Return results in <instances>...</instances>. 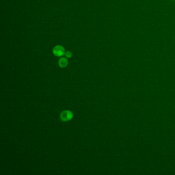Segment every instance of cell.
Instances as JSON below:
<instances>
[{
  "instance_id": "obj_1",
  "label": "cell",
  "mask_w": 175,
  "mask_h": 175,
  "mask_svg": "<svg viewBox=\"0 0 175 175\" xmlns=\"http://www.w3.org/2000/svg\"><path fill=\"white\" fill-rule=\"evenodd\" d=\"M74 117V114L72 111L65 110L63 111L60 114V118L61 120L63 122H67L72 120Z\"/></svg>"
},
{
  "instance_id": "obj_2",
  "label": "cell",
  "mask_w": 175,
  "mask_h": 175,
  "mask_svg": "<svg viewBox=\"0 0 175 175\" xmlns=\"http://www.w3.org/2000/svg\"><path fill=\"white\" fill-rule=\"evenodd\" d=\"M53 53L57 57H61L65 55V50L64 47L61 45H57L53 48Z\"/></svg>"
},
{
  "instance_id": "obj_3",
  "label": "cell",
  "mask_w": 175,
  "mask_h": 175,
  "mask_svg": "<svg viewBox=\"0 0 175 175\" xmlns=\"http://www.w3.org/2000/svg\"><path fill=\"white\" fill-rule=\"evenodd\" d=\"M68 61L67 60V58L64 57L60 58L58 62L59 66L61 68H65L68 65Z\"/></svg>"
},
{
  "instance_id": "obj_4",
  "label": "cell",
  "mask_w": 175,
  "mask_h": 175,
  "mask_svg": "<svg viewBox=\"0 0 175 175\" xmlns=\"http://www.w3.org/2000/svg\"><path fill=\"white\" fill-rule=\"evenodd\" d=\"M65 55L67 58H70L72 57V53L71 51H66V52L65 53Z\"/></svg>"
}]
</instances>
